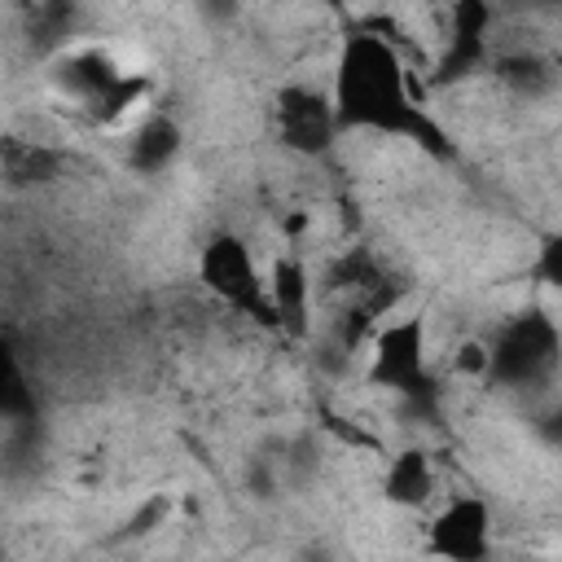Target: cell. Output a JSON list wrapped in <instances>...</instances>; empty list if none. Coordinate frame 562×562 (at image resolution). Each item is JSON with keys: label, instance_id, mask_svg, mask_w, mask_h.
Returning a JSON list of instances; mask_svg holds the SVG:
<instances>
[{"label": "cell", "instance_id": "obj_6", "mask_svg": "<svg viewBox=\"0 0 562 562\" xmlns=\"http://www.w3.org/2000/svg\"><path fill=\"white\" fill-rule=\"evenodd\" d=\"M496 544V518H492V505L474 492H461V496H448L439 505V514L430 518V536H426V549L439 553V558H457V562H479L487 558Z\"/></svg>", "mask_w": 562, "mask_h": 562}, {"label": "cell", "instance_id": "obj_2", "mask_svg": "<svg viewBox=\"0 0 562 562\" xmlns=\"http://www.w3.org/2000/svg\"><path fill=\"white\" fill-rule=\"evenodd\" d=\"M562 378V329L549 312L527 307L496 325L487 338V382L505 395L549 391Z\"/></svg>", "mask_w": 562, "mask_h": 562}, {"label": "cell", "instance_id": "obj_7", "mask_svg": "<svg viewBox=\"0 0 562 562\" xmlns=\"http://www.w3.org/2000/svg\"><path fill=\"white\" fill-rule=\"evenodd\" d=\"M184 149V127L176 114H167L162 105H154L145 119L132 123L127 140H123V162L132 176H167L176 167Z\"/></svg>", "mask_w": 562, "mask_h": 562}, {"label": "cell", "instance_id": "obj_1", "mask_svg": "<svg viewBox=\"0 0 562 562\" xmlns=\"http://www.w3.org/2000/svg\"><path fill=\"white\" fill-rule=\"evenodd\" d=\"M329 97L342 132L356 136H404L413 145H426L435 154H448V132L430 119L426 105H417L408 88V61L404 53L373 35L351 31L329 61Z\"/></svg>", "mask_w": 562, "mask_h": 562}, {"label": "cell", "instance_id": "obj_4", "mask_svg": "<svg viewBox=\"0 0 562 562\" xmlns=\"http://www.w3.org/2000/svg\"><path fill=\"white\" fill-rule=\"evenodd\" d=\"M198 281L202 290L224 303L237 316H255L259 325L277 329V312L268 303V281H263V263L250 246V237H241L237 228H220L198 246Z\"/></svg>", "mask_w": 562, "mask_h": 562}, {"label": "cell", "instance_id": "obj_10", "mask_svg": "<svg viewBox=\"0 0 562 562\" xmlns=\"http://www.w3.org/2000/svg\"><path fill=\"white\" fill-rule=\"evenodd\" d=\"M13 4H22V9H26V4H44V0H13Z\"/></svg>", "mask_w": 562, "mask_h": 562}, {"label": "cell", "instance_id": "obj_5", "mask_svg": "<svg viewBox=\"0 0 562 562\" xmlns=\"http://www.w3.org/2000/svg\"><path fill=\"white\" fill-rule=\"evenodd\" d=\"M272 123H277L281 149L294 154V158L325 154L334 145V136L342 132L338 127V114H334L329 83L316 88L312 79H294V83H281L277 88V97H272Z\"/></svg>", "mask_w": 562, "mask_h": 562}, {"label": "cell", "instance_id": "obj_8", "mask_svg": "<svg viewBox=\"0 0 562 562\" xmlns=\"http://www.w3.org/2000/svg\"><path fill=\"white\" fill-rule=\"evenodd\" d=\"M435 487H439L435 457L422 443H408V448L386 457V465H382V496H386V505L408 509V514L426 509L435 501Z\"/></svg>", "mask_w": 562, "mask_h": 562}, {"label": "cell", "instance_id": "obj_3", "mask_svg": "<svg viewBox=\"0 0 562 562\" xmlns=\"http://www.w3.org/2000/svg\"><path fill=\"white\" fill-rule=\"evenodd\" d=\"M360 373L369 391H386L391 400L422 408L430 400L435 378H430V316L422 312H391L378 321L373 338L364 342Z\"/></svg>", "mask_w": 562, "mask_h": 562}, {"label": "cell", "instance_id": "obj_9", "mask_svg": "<svg viewBox=\"0 0 562 562\" xmlns=\"http://www.w3.org/2000/svg\"><path fill=\"white\" fill-rule=\"evenodd\" d=\"M531 277H536V285L562 294V224L540 237V246L531 255Z\"/></svg>", "mask_w": 562, "mask_h": 562}]
</instances>
